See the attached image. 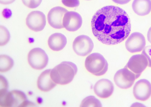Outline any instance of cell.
<instances>
[{
  "label": "cell",
  "mask_w": 151,
  "mask_h": 107,
  "mask_svg": "<svg viewBox=\"0 0 151 107\" xmlns=\"http://www.w3.org/2000/svg\"><path fill=\"white\" fill-rule=\"evenodd\" d=\"M67 42L65 36L60 33H55L51 35L48 40L49 48L54 51L62 50L65 46Z\"/></svg>",
  "instance_id": "16"
},
{
  "label": "cell",
  "mask_w": 151,
  "mask_h": 107,
  "mask_svg": "<svg viewBox=\"0 0 151 107\" xmlns=\"http://www.w3.org/2000/svg\"><path fill=\"white\" fill-rule=\"evenodd\" d=\"M49 59L47 54L42 49L34 48L31 50L28 55V61L30 65L33 69L41 70L47 65Z\"/></svg>",
  "instance_id": "5"
},
{
  "label": "cell",
  "mask_w": 151,
  "mask_h": 107,
  "mask_svg": "<svg viewBox=\"0 0 151 107\" xmlns=\"http://www.w3.org/2000/svg\"><path fill=\"white\" fill-rule=\"evenodd\" d=\"M42 0H22L23 4L27 7L32 9L38 7Z\"/></svg>",
  "instance_id": "21"
},
{
  "label": "cell",
  "mask_w": 151,
  "mask_h": 107,
  "mask_svg": "<svg viewBox=\"0 0 151 107\" xmlns=\"http://www.w3.org/2000/svg\"><path fill=\"white\" fill-rule=\"evenodd\" d=\"M94 45L91 39L85 35H81L76 37L73 44L74 52L78 55L85 56L90 54L93 48Z\"/></svg>",
  "instance_id": "7"
},
{
  "label": "cell",
  "mask_w": 151,
  "mask_h": 107,
  "mask_svg": "<svg viewBox=\"0 0 151 107\" xmlns=\"http://www.w3.org/2000/svg\"><path fill=\"white\" fill-rule=\"evenodd\" d=\"M92 33L100 42L108 45L123 41L131 31L130 18L127 12L116 6H105L97 10L91 21Z\"/></svg>",
  "instance_id": "1"
},
{
  "label": "cell",
  "mask_w": 151,
  "mask_h": 107,
  "mask_svg": "<svg viewBox=\"0 0 151 107\" xmlns=\"http://www.w3.org/2000/svg\"><path fill=\"white\" fill-rule=\"evenodd\" d=\"M15 0H0L1 4L4 5L9 4L13 3Z\"/></svg>",
  "instance_id": "25"
},
{
  "label": "cell",
  "mask_w": 151,
  "mask_h": 107,
  "mask_svg": "<svg viewBox=\"0 0 151 107\" xmlns=\"http://www.w3.org/2000/svg\"><path fill=\"white\" fill-rule=\"evenodd\" d=\"M148 65L147 59L141 54L132 56L126 66L135 74L136 79L139 77Z\"/></svg>",
  "instance_id": "8"
},
{
  "label": "cell",
  "mask_w": 151,
  "mask_h": 107,
  "mask_svg": "<svg viewBox=\"0 0 151 107\" xmlns=\"http://www.w3.org/2000/svg\"><path fill=\"white\" fill-rule=\"evenodd\" d=\"M131 0H112L114 3L119 4H124L129 3Z\"/></svg>",
  "instance_id": "24"
},
{
  "label": "cell",
  "mask_w": 151,
  "mask_h": 107,
  "mask_svg": "<svg viewBox=\"0 0 151 107\" xmlns=\"http://www.w3.org/2000/svg\"><path fill=\"white\" fill-rule=\"evenodd\" d=\"M146 40L143 35L138 32L132 33L125 43L126 49L131 53L141 51L145 47Z\"/></svg>",
  "instance_id": "10"
},
{
  "label": "cell",
  "mask_w": 151,
  "mask_h": 107,
  "mask_svg": "<svg viewBox=\"0 0 151 107\" xmlns=\"http://www.w3.org/2000/svg\"><path fill=\"white\" fill-rule=\"evenodd\" d=\"M68 11L64 8L58 6L53 8L49 12L47 20L52 27L58 29L64 28L63 20L65 14Z\"/></svg>",
  "instance_id": "12"
},
{
  "label": "cell",
  "mask_w": 151,
  "mask_h": 107,
  "mask_svg": "<svg viewBox=\"0 0 151 107\" xmlns=\"http://www.w3.org/2000/svg\"><path fill=\"white\" fill-rule=\"evenodd\" d=\"M147 38L148 41L151 44V27L149 28L147 32Z\"/></svg>",
  "instance_id": "26"
},
{
  "label": "cell",
  "mask_w": 151,
  "mask_h": 107,
  "mask_svg": "<svg viewBox=\"0 0 151 107\" xmlns=\"http://www.w3.org/2000/svg\"><path fill=\"white\" fill-rule=\"evenodd\" d=\"M114 79L115 84L118 87L125 89L130 87L136 79L135 74L126 66L117 71Z\"/></svg>",
  "instance_id": "6"
},
{
  "label": "cell",
  "mask_w": 151,
  "mask_h": 107,
  "mask_svg": "<svg viewBox=\"0 0 151 107\" xmlns=\"http://www.w3.org/2000/svg\"><path fill=\"white\" fill-rule=\"evenodd\" d=\"M132 7L134 12L137 15L145 16L151 11V0H134Z\"/></svg>",
  "instance_id": "17"
},
{
  "label": "cell",
  "mask_w": 151,
  "mask_h": 107,
  "mask_svg": "<svg viewBox=\"0 0 151 107\" xmlns=\"http://www.w3.org/2000/svg\"><path fill=\"white\" fill-rule=\"evenodd\" d=\"M114 89L113 83L106 79H102L98 81L93 87L95 93L102 98H106L110 96L113 93Z\"/></svg>",
  "instance_id": "14"
},
{
  "label": "cell",
  "mask_w": 151,
  "mask_h": 107,
  "mask_svg": "<svg viewBox=\"0 0 151 107\" xmlns=\"http://www.w3.org/2000/svg\"></svg>",
  "instance_id": "27"
},
{
  "label": "cell",
  "mask_w": 151,
  "mask_h": 107,
  "mask_svg": "<svg viewBox=\"0 0 151 107\" xmlns=\"http://www.w3.org/2000/svg\"><path fill=\"white\" fill-rule=\"evenodd\" d=\"M102 104L99 100L93 96L86 97L81 101L80 107H102Z\"/></svg>",
  "instance_id": "19"
},
{
  "label": "cell",
  "mask_w": 151,
  "mask_h": 107,
  "mask_svg": "<svg viewBox=\"0 0 151 107\" xmlns=\"http://www.w3.org/2000/svg\"><path fill=\"white\" fill-rule=\"evenodd\" d=\"M10 35L8 29L4 26H0V45H6L10 40Z\"/></svg>",
  "instance_id": "20"
},
{
  "label": "cell",
  "mask_w": 151,
  "mask_h": 107,
  "mask_svg": "<svg viewBox=\"0 0 151 107\" xmlns=\"http://www.w3.org/2000/svg\"><path fill=\"white\" fill-rule=\"evenodd\" d=\"M82 19L81 15L74 11H68L65 14L63 20V27L67 30L74 32L81 27Z\"/></svg>",
  "instance_id": "13"
},
{
  "label": "cell",
  "mask_w": 151,
  "mask_h": 107,
  "mask_svg": "<svg viewBox=\"0 0 151 107\" xmlns=\"http://www.w3.org/2000/svg\"><path fill=\"white\" fill-rule=\"evenodd\" d=\"M51 70L49 69L44 71L38 78L37 86L38 88L42 91L48 92L54 88L57 85L51 77Z\"/></svg>",
  "instance_id": "15"
},
{
  "label": "cell",
  "mask_w": 151,
  "mask_h": 107,
  "mask_svg": "<svg viewBox=\"0 0 151 107\" xmlns=\"http://www.w3.org/2000/svg\"><path fill=\"white\" fill-rule=\"evenodd\" d=\"M141 54L146 57L148 61V66L151 67V46H148L145 47Z\"/></svg>",
  "instance_id": "22"
},
{
  "label": "cell",
  "mask_w": 151,
  "mask_h": 107,
  "mask_svg": "<svg viewBox=\"0 0 151 107\" xmlns=\"http://www.w3.org/2000/svg\"><path fill=\"white\" fill-rule=\"evenodd\" d=\"M85 65L88 72L95 76H100L107 72L108 64L103 55L98 53H94L86 58Z\"/></svg>",
  "instance_id": "3"
},
{
  "label": "cell",
  "mask_w": 151,
  "mask_h": 107,
  "mask_svg": "<svg viewBox=\"0 0 151 107\" xmlns=\"http://www.w3.org/2000/svg\"><path fill=\"white\" fill-rule=\"evenodd\" d=\"M29 103L24 93L18 90L6 91L0 98L1 107H24L29 105Z\"/></svg>",
  "instance_id": "4"
},
{
  "label": "cell",
  "mask_w": 151,
  "mask_h": 107,
  "mask_svg": "<svg viewBox=\"0 0 151 107\" xmlns=\"http://www.w3.org/2000/svg\"><path fill=\"white\" fill-rule=\"evenodd\" d=\"M78 71L77 66L74 63L64 61L51 70L50 77L56 84L65 85L70 83Z\"/></svg>",
  "instance_id": "2"
},
{
  "label": "cell",
  "mask_w": 151,
  "mask_h": 107,
  "mask_svg": "<svg viewBox=\"0 0 151 107\" xmlns=\"http://www.w3.org/2000/svg\"><path fill=\"white\" fill-rule=\"evenodd\" d=\"M133 92L136 99L141 101H146L151 96V84L146 79H140L135 83Z\"/></svg>",
  "instance_id": "11"
},
{
  "label": "cell",
  "mask_w": 151,
  "mask_h": 107,
  "mask_svg": "<svg viewBox=\"0 0 151 107\" xmlns=\"http://www.w3.org/2000/svg\"><path fill=\"white\" fill-rule=\"evenodd\" d=\"M26 23L27 27L33 31H42L46 24L45 16L40 11H32L28 15L26 19Z\"/></svg>",
  "instance_id": "9"
},
{
  "label": "cell",
  "mask_w": 151,
  "mask_h": 107,
  "mask_svg": "<svg viewBox=\"0 0 151 107\" xmlns=\"http://www.w3.org/2000/svg\"><path fill=\"white\" fill-rule=\"evenodd\" d=\"M14 61L9 56L6 55L0 56V72H5L10 70L14 65Z\"/></svg>",
  "instance_id": "18"
},
{
  "label": "cell",
  "mask_w": 151,
  "mask_h": 107,
  "mask_svg": "<svg viewBox=\"0 0 151 107\" xmlns=\"http://www.w3.org/2000/svg\"><path fill=\"white\" fill-rule=\"evenodd\" d=\"M63 4L68 7H75L78 6L80 4L79 0H62Z\"/></svg>",
  "instance_id": "23"
}]
</instances>
